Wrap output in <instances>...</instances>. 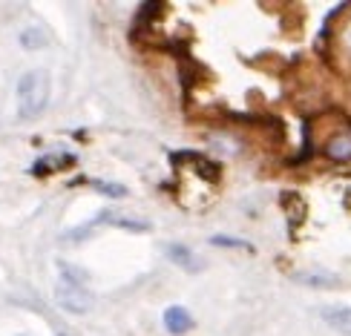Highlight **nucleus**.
Segmentation results:
<instances>
[{"mask_svg":"<svg viewBox=\"0 0 351 336\" xmlns=\"http://www.w3.org/2000/svg\"><path fill=\"white\" fill-rule=\"evenodd\" d=\"M52 83L43 69H29L18 81V118L21 121H38L49 107Z\"/></svg>","mask_w":351,"mask_h":336,"instance_id":"1","label":"nucleus"},{"mask_svg":"<svg viewBox=\"0 0 351 336\" xmlns=\"http://www.w3.org/2000/svg\"><path fill=\"white\" fill-rule=\"evenodd\" d=\"M58 270H61V285H58V290H55V299H58V305H61L64 311H69V313H75V316H81V313H90L93 311V294L86 290V276L84 270H78V268H72L69 261H58Z\"/></svg>","mask_w":351,"mask_h":336,"instance_id":"2","label":"nucleus"},{"mask_svg":"<svg viewBox=\"0 0 351 336\" xmlns=\"http://www.w3.org/2000/svg\"><path fill=\"white\" fill-rule=\"evenodd\" d=\"M165 328L173 336H182V333H187L190 328H193V316H190L182 305H170V308L165 311Z\"/></svg>","mask_w":351,"mask_h":336,"instance_id":"3","label":"nucleus"},{"mask_svg":"<svg viewBox=\"0 0 351 336\" xmlns=\"http://www.w3.org/2000/svg\"><path fill=\"white\" fill-rule=\"evenodd\" d=\"M167 259L176 261V265H179L182 270H187V273H196L202 268V261L196 259V253L190 250L187 244H170L167 247Z\"/></svg>","mask_w":351,"mask_h":336,"instance_id":"4","label":"nucleus"},{"mask_svg":"<svg viewBox=\"0 0 351 336\" xmlns=\"http://www.w3.org/2000/svg\"><path fill=\"white\" fill-rule=\"evenodd\" d=\"M294 282H300V285H308V287H334V285H340V279H337V276L323 273V270L294 273Z\"/></svg>","mask_w":351,"mask_h":336,"instance_id":"5","label":"nucleus"},{"mask_svg":"<svg viewBox=\"0 0 351 336\" xmlns=\"http://www.w3.org/2000/svg\"><path fill=\"white\" fill-rule=\"evenodd\" d=\"M101 222H110L121 230H133V233H147L150 222H136V218H127V216H112V213H101Z\"/></svg>","mask_w":351,"mask_h":336,"instance_id":"6","label":"nucleus"},{"mask_svg":"<svg viewBox=\"0 0 351 336\" xmlns=\"http://www.w3.org/2000/svg\"><path fill=\"white\" fill-rule=\"evenodd\" d=\"M47 43H49V38H47V32H43V29H38V26L23 29V35H21V47H26V49H43Z\"/></svg>","mask_w":351,"mask_h":336,"instance_id":"7","label":"nucleus"},{"mask_svg":"<svg viewBox=\"0 0 351 336\" xmlns=\"http://www.w3.org/2000/svg\"><path fill=\"white\" fill-rule=\"evenodd\" d=\"M348 147H351V144H348V135L343 133L340 138H334V141L328 144V155H331V158H337V161H348Z\"/></svg>","mask_w":351,"mask_h":336,"instance_id":"8","label":"nucleus"},{"mask_svg":"<svg viewBox=\"0 0 351 336\" xmlns=\"http://www.w3.org/2000/svg\"><path fill=\"white\" fill-rule=\"evenodd\" d=\"M95 190L98 193H104L110 198H124L127 196V187L124 184H112V181H95Z\"/></svg>","mask_w":351,"mask_h":336,"instance_id":"9","label":"nucleus"},{"mask_svg":"<svg viewBox=\"0 0 351 336\" xmlns=\"http://www.w3.org/2000/svg\"><path fill=\"white\" fill-rule=\"evenodd\" d=\"M210 244H216V247H247L245 239H233V236H213Z\"/></svg>","mask_w":351,"mask_h":336,"instance_id":"10","label":"nucleus"}]
</instances>
